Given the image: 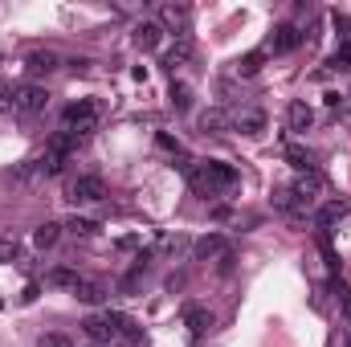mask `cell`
Wrapping results in <instances>:
<instances>
[{
	"label": "cell",
	"instance_id": "4",
	"mask_svg": "<svg viewBox=\"0 0 351 347\" xmlns=\"http://www.w3.org/2000/svg\"><path fill=\"white\" fill-rule=\"evenodd\" d=\"M45 106H49V90L37 86V82H25V86H16V94H12V110L25 115V119L41 115Z\"/></svg>",
	"mask_w": 351,
	"mask_h": 347
},
{
	"label": "cell",
	"instance_id": "22",
	"mask_svg": "<svg viewBox=\"0 0 351 347\" xmlns=\"http://www.w3.org/2000/svg\"><path fill=\"white\" fill-rule=\"evenodd\" d=\"M262 62H265V53H262V49H254V53H245V58L237 62V74H245V78H254V74L262 70Z\"/></svg>",
	"mask_w": 351,
	"mask_h": 347
},
{
	"label": "cell",
	"instance_id": "19",
	"mask_svg": "<svg viewBox=\"0 0 351 347\" xmlns=\"http://www.w3.org/2000/svg\"><path fill=\"white\" fill-rule=\"evenodd\" d=\"M274 204H278V208H282L286 217H298V213H306V204H302V200H298V196H294L290 188H282V192H274Z\"/></svg>",
	"mask_w": 351,
	"mask_h": 347
},
{
	"label": "cell",
	"instance_id": "31",
	"mask_svg": "<svg viewBox=\"0 0 351 347\" xmlns=\"http://www.w3.org/2000/svg\"><path fill=\"white\" fill-rule=\"evenodd\" d=\"M135 246H139V237H135V233H131V237H119V250H135Z\"/></svg>",
	"mask_w": 351,
	"mask_h": 347
},
{
	"label": "cell",
	"instance_id": "10",
	"mask_svg": "<svg viewBox=\"0 0 351 347\" xmlns=\"http://www.w3.org/2000/svg\"><path fill=\"white\" fill-rule=\"evenodd\" d=\"M348 213H351L348 200H327V204H323V208L315 213V225H319V229H331V225H339V221H343Z\"/></svg>",
	"mask_w": 351,
	"mask_h": 347
},
{
	"label": "cell",
	"instance_id": "30",
	"mask_svg": "<svg viewBox=\"0 0 351 347\" xmlns=\"http://www.w3.org/2000/svg\"><path fill=\"white\" fill-rule=\"evenodd\" d=\"M37 347H70V339H66V335H41Z\"/></svg>",
	"mask_w": 351,
	"mask_h": 347
},
{
	"label": "cell",
	"instance_id": "25",
	"mask_svg": "<svg viewBox=\"0 0 351 347\" xmlns=\"http://www.w3.org/2000/svg\"><path fill=\"white\" fill-rule=\"evenodd\" d=\"M21 258V246L12 241V237H0V265H8V261Z\"/></svg>",
	"mask_w": 351,
	"mask_h": 347
},
{
	"label": "cell",
	"instance_id": "26",
	"mask_svg": "<svg viewBox=\"0 0 351 347\" xmlns=\"http://www.w3.org/2000/svg\"><path fill=\"white\" fill-rule=\"evenodd\" d=\"M286 160H290L298 172H311V168H315V164H311V156H306L302 147H290V152H286Z\"/></svg>",
	"mask_w": 351,
	"mask_h": 347
},
{
	"label": "cell",
	"instance_id": "15",
	"mask_svg": "<svg viewBox=\"0 0 351 347\" xmlns=\"http://www.w3.org/2000/svg\"><path fill=\"white\" fill-rule=\"evenodd\" d=\"M62 229H66V225H58V221L37 225V229H33V246H37V250H53V246H58V237H62Z\"/></svg>",
	"mask_w": 351,
	"mask_h": 347
},
{
	"label": "cell",
	"instance_id": "9",
	"mask_svg": "<svg viewBox=\"0 0 351 347\" xmlns=\"http://www.w3.org/2000/svg\"><path fill=\"white\" fill-rule=\"evenodd\" d=\"M286 123H290V131H294V135H306V131H311V123H315V110H311L302 98H294V102L286 106Z\"/></svg>",
	"mask_w": 351,
	"mask_h": 347
},
{
	"label": "cell",
	"instance_id": "11",
	"mask_svg": "<svg viewBox=\"0 0 351 347\" xmlns=\"http://www.w3.org/2000/svg\"><path fill=\"white\" fill-rule=\"evenodd\" d=\"M319 188H323V180H319V176H315V172H302L298 180H294V188H290V192H294V196L311 208V204H315V196H319Z\"/></svg>",
	"mask_w": 351,
	"mask_h": 347
},
{
	"label": "cell",
	"instance_id": "8",
	"mask_svg": "<svg viewBox=\"0 0 351 347\" xmlns=\"http://www.w3.org/2000/svg\"><path fill=\"white\" fill-rule=\"evenodd\" d=\"M82 331L90 335V344H102V347H110V339L119 335L114 323H110V315H90L86 323H82Z\"/></svg>",
	"mask_w": 351,
	"mask_h": 347
},
{
	"label": "cell",
	"instance_id": "16",
	"mask_svg": "<svg viewBox=\"0 0 351 347\" xmlns=\"http://www.w3.org/2000/svg\"><path fill=\"white\" fill-rule=\"evenodd\" d=\"M184 327H188L192 335H204V331L213 327V315H208L204 307H184Z\"/></svg>",
	"mask_w": 351,
	"mask_h": 347
},
{
	"label": "cell",
	"instance_id": "27",
	"mask_svg": "<svg viewBox=\"0 0 351 347\" xmlns=\"http://www.w3.org/2000/svg\"><path fill=\"white\" fill-rule=\"evenodd\" d=\"M156 147H160V152H168V156H180V152H184V147H180V139H172L168 131H160V135H156Z\"/></svg>",
	"mask_w": 351,
	"mask_h": 347
},
{
	"label": "cell",
	"instance_id": "21",
	"mask_svg": "<svg viewBox=\"0 0 351 347\" xmlns=\"http://www.w3.org/2000/svg\"><path fill=\"white\" fill-rule=\"evenodd\" d=\"M45 282H49V286H62V290H74V286H78V274L62 265V270H49V278H45Z\"/></svg>",
	"mask_w": 351,
	"mask_h": 347
},
{
	"label": "cell",
	"instance_id": "5",
	"mask_svg": "<svg viewBox=\"0 0 351 347\" xmlns=\"http://www.w3.org/2000/svg\"><path fill=\"white\" fill-rule=\"evenodd\" d=\"M131 41H135V49L152 53V49L164 45V25H160V21H139V25L131 29Z\"/></svg>",
	"mask_w": 351,
	"mask_h": 347
},
{
	"label": "cell",
	"instance_id": "2",
	"mask_svg": "<svg viewBox=\"0 0 351 347\" xmlns=\"http://www.w3.org/2000/svg\"><path fill=\"white\" fill-rule=\"evenodd\" d=\"M98 119H102V106H98L94 98H78V102H70V106L62 110V131L86 139L90 131L98 127Z\"/></svg>",
	"mask_w": 351,
	"mask_h": 347
},
{
	"label": "cell",
	"instance_id": "32",
	"mask_svg": "<svg viewBox=\"0 0 351 347\" xmlns=\"http://www.w3.org/2000/svg\"><path fill=\"white\" fill-rule=\"evenodd\" d=\"M90 347H102V344H90Z\"/></svg>",
	"mask_w": 351,
	"mask_h": 347
},
{
	"label": "cell",
	"instance_id": "18",
	"mask_svg": "<svg viewBox=\"0 0 351 347\" xmlns=\"http://www.w3.org/2000/svg\"><path fill=\"white\" fill-rule=\"evenodd\" d=\"M53 70H58V53H49V49L29 53V74H53Z\"/></svg>",
	"mask_w": 351,
	"mask_h": 347
},
{
	"label": "cell",
	"instance_id": "28",
	"mask_svg": "<svg viewBox=\"0 0 351 347\" xmlns=\"http://www.w3.org/2000/svg\"><path fill=\"white\" fill-rule=\"evenodd\" d=\"M339 307H343V315H348V327H351V286H348V282H339Z\"/></svg>",
	"mask_w": 351,
	"mask_h": 347
},
{
	"label": "cell",
	"instance_id": "17",
	"mask_svg": "<svg viewBox=\"0 0 351 347\" xmlns=\"http://www.w3.org/2000/svg\"><path fill=\"white\" fill-rule=\"evenodd\" d=\"M74 294H78V302H86V307H98V302L106 298V286H102V282H86V278H78Z\"/></svg>",
	"mask_w": 351,
	"mask_h": 347
},
{
	"label": "cell",
	"instance_id": "13",
	"mask_svg": "<svg viewBox=\"0 0 351 347\" xmlns=\"http://www.w3.org/2000/svg\"><path fill=\"white\" fill-rule=\"evenodd\" d=\"M233 127H237L241 135H262L265 131V110H241V115L233 119Z\"/></svg>",
	"mask_w": 351,
	"mask_h": 347
},
{
	"label": "cell",
	"instance_id": "7",
	"mask_svg": "<svg viewBox=\"0 0 351 347\" xmlns=\"http://www.w3.org/2000/svg\"><path fill=\"white\" fill-rule=\"evenodd\" d=\"M225 254H229V241H225L221 233H204V237L192 246V258L196 261H221Z\"/></svg>",
	"mask_w": 351,
	"mask_h": 347
},
{
	"label": "cell",
	"instance_id": "29",
	"mask_svg": "<svg viewBox=\"0 0 351 347\" xmlns=\"http://www.w3.org/2000/svg\"><path fill=\"white\" fill-rule=\"evenodd\" d=\"M12 94H16V86L0 82V110H12Z\"/></svg>",
	"mask_w": 351,
	"mask_h": 347
},
{
	"label": "cell",
	"instance_id": "14",
	"mask_svg": "<svg viewBox=\"0 0 351 347\" xmlns=\"http://www.w3.org/2000/svg\"><path fill=\"white\" fill-rule=\"evenodd\" d=\"M229 127H233V123H229V115H225V110H217V106L200 115V131H204V135H225Z\"/></svg>",
	"mask_w": 351,
	"mask_h": 347
},
{
	"label": "cell",
	"instance_id": "1",
	"mask_svg": "<svg viewBox=\"0 0 351 347\" xmlns=\"http://www.w3.org/2000/svg\"><path fill=\"white\" fill-rule=\"evenodd\" d=\"M180 168H184L188 184H192L200 196H217V192H225V188H233V184H237V168H229L225 160H200V164L184 160Z\"/></svg>",
	"mask_w": 351,
	"mask_h": 347
},
{
	"label": "cell",
	"instance_id": "12",
	"mask_svg": "<svg viewBox=\"0 0 351 347\" xmlns=\"http://www.w3.org/2000/svg\"><path fill=\"white\" fill-rule=\"evenodd\" d=\"M160 25L184 33V29H188V4H164V8H160Z\"/></svg>",
	"mask_w": 351,
	"mask_h": 347
},
{
	"label": "cell",
	"instance_id": "20",
	"mask_svg": "<svg viewBox=\"0 0 351 347\" xmlns=\"http://www.w3.org/2000/svg\"><path fill=\"white\" fill-rule=\"evenodd\" d=\"M168 102H172L180 115H184V110H192V86H188V82H172V90H168Z\"/></svg>",
	"mask_w": 351,
	"mask_h": 347
},
{
	"label": "cell",
	"instance_id": "23",
	"mask_svg": "<svg viewBox=\"0 0 351 347\" xmlns=\"http://www.w3.org/2000/svg\"><path fill=\"white\" fill-rule=\"evenodd\" d=\"M188 58H192V41H188V37H180V45H176V49H168V58H164V66H180V62H188Z\"/></svg>",
	"mask_w": 351,
	"mask_h": 347
},
{
	"label": "cell",
	"instance_id": "6",
	"mask_svg": "<svg viewBox=\"0 0 351 347\" xmlns=\"http://www.w3.org/2000/svg\"><path fill=\"white\" fill-rule=\"evenodd\" d=\"M298 45H302V33H298L294 25H278V29L269 33V41H265L269 53H294Z\"/></svg>",
	"mask_w": 351,
	"mask_h": 347
},
{
	"label": "cell",
	"instance_id": "3",
	"mask_svg": "<svg viewBox=\"0 0 351 347\" xmlns=\"http://www.w3.org/2000/svg\"><path fill=\"white\" fill-rule=\"evenodd\" d=\"M102 196H106V184H102V176H94V172L74 176V180L66 184V200H70V204H98Z\"/></svg>",
	"mask_w": 351,
	"mask_h": 347
},
{
	"label": "cell",
	"instance_id": "24",
	"mask_svg": "<svg viewBox=\"0 0 351 347\" xmlns=\"http://www.w3.org/2000/svg\"><path fill=\"white\" fill-rule=\"evenodd\" d=\"M74 237H94L98 233V221H90V217H70V225H66Z\"/></svg>",
	"mask_w": 351,
	"mask_h": 347
}]
</instances>
